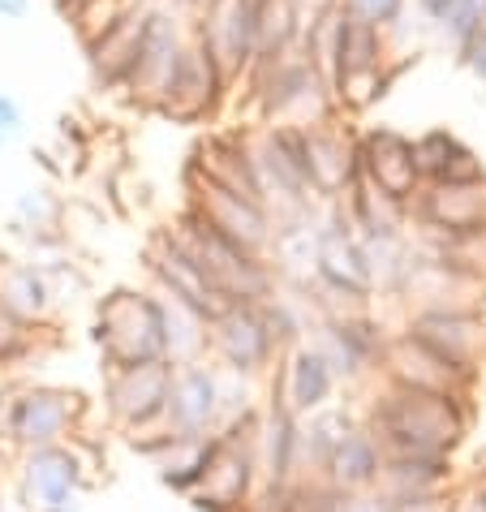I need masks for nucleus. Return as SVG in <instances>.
Here are the masks:
<instances>
[{"label": "nucleus", "mask_w": 486, "mask_h": 512, "mask_svg": "<svg viewBox=\"0 0 486 512\" xmlns=\"http://www.w3.org/2000/svg\"><path fill=\"white\" fill-rule=\"evenodd\" d=\"M147 9L151 5H130L117 22L108 26L99 39H91L87 48V65L91 74L104 82V87H125L134 74V61H138V48H142V35H147Z\"/></svg>", "instance_id": "20e7f679"}, {"label": "nucleus", "mask_w": 486, "mask_h": 512, "mask_svg": "<svg viewBox=\"0 0 486 512\" xmlns=\"http://www.w3.org/2000/svg\"><path fill=\"white\" fill-rule=\"evenodd\" d=\"M482 22H486V0H452L448 13H443V22L435 26V31H439L443 39H448L452 52H456L469 35L478 31Z\"/></svg>", "instance_id": "423d86ee"}, {"label": "nucleus", "mask_w": 486, "mask_h": 512, "mask_svg": "<svg viewBox=\"0 0 486 512\" xmlns=\"http://www.w3.org/2000/svg\"><path fill=\"white\" fill-rule=\"evenodd\" d=\"M293 5H297V13H302V26H306L314 18H323V13H332L340 0H293Z\"/></svg>", "instance_id": "f8f14e48"}, {"label": "nucleus", "mask_w": 486, "mask_h": 512, "mask_svg": "<svg viewBox=\"0 0 486 512\" xmlns=\"http://www.w3.org/2000/svg\"><path fill=\"white\" fill-rule=\"evenodd\" d=\"M228 87H233V82L220 74V65L190 39V48H185V56H181L173 87H168L160 112H168V117H177V121H203L220 108Z\"/></svg>", "instance_id": "7ed1b4c3"}, {"label": "nucleus", "mask_w": 486, "mask_h": 512, "mask_svg": "<svg viewBox=\"0 0 486 512\" xmlns=\"http://www.w3.org/2000/svg\"><path fill=\"white\" fill-rule=\"evenodd\" d=\"M190 39L220 65L228 82H241L259 61V31L246 0H203L190 18Z\"/></svg>", "instance_id": "f257e3e1"}, {"label": "nucleus", "mask_w": 486, "mask_h": 512, "mask_svg": "<svg viewBox=\"0 0 486 512\" xmlns=\"http://www.w3.org/2000/svg\"><path fill=\"white\" fill-rule=\"evenodd\" d=\"M418 151V168H422V181H482V164L478 155L465 147L456 134L448 130H431L413 142Z\"/></svg>", "instance_id": "39448f33"}, {"label": "nucleus", "mask_w": 486, "mask_h": 512, "mask_svg": "<svg viewBox=\"0 0 486 512\" xmlns=\"http://www.w3.org/2000/svg\"><path fill=\"white\" fill-rule=\"evenodd\" d=\"M246 5H250V9H263V5H267V0H246Z\"/></svg>", "instance_id": "2eb2a0df"}, {"label": "nucleus", "mask_w": 486, "mask_h": 512, "mask_svg": "<svg viewBox=\"0 0 486 512\" xmlns=\"http://www.w3.org/2000/svg\"><path fill=\"white\" fill-rule=\"evenodd\" d=\"M456 56H461V65H465L469 74H474V78L482 82V87H486V22L478 26L474 35L465 39L461 48H456Z\"/></svg>", "instance_id": "1a4fd4ad"}, {"label": "nucleus", "mask_w": 486, "mask_h": 512, "mask_svg": "<svg viewBox=\"0 0 486 512\" xmlns=\"http://www.w3.org/2000/svg\"><path fill=\"white\" fill-rule=\"evenodd\" d=\"M31 0H0V22H26Z\"/></svg>", "instance_id": "ddd939ff"}, {"label": "nucleus", "mask_w": 486, "mask_h": 512, "mask_svg": "<svg viewBox=\"0 0 486 512\" xmlns=\"http://www.w3.org/2000/svg\"><path fill=\"white\" fill-rule=\"evenodd\" d=\"M357 177H362L370 190L396 198V203L413 198L422 186V168H418L413 138L388 130V125L366 130L362 142H357Z\"/></svg>", "instance_id": "f03ea898"}, {"label": "nucleus", "mask_w": 486, "mask_h": 512, "mask_svg": "<svg viewBox=\"0 0 486 512\" xmlns=\"http://www.w3.org/2000/svg\"><path fill=\"white\" fill-rule=\"evenodd\" d=\"M336 9L349 13V18L375 22V26H383V31H396L409 13V0H340Z\"/></svg>", "instance_id": "6e6552de"}, {"label": "nucleus", "mask_w": 486, "mask_h": 512, "mask_svg": "<svg viewBox=\"0 0 486 512\" xmlns=\"http://www.w3.org/2000/svg\"><path fill=\"white\" fill-rule=\"evenodd\" d=\"M130 5H155V0H130Z\"/></svg>", "instance_id": "dca6fc26"}, {"label": "nucleus", "mask_w": 486, "mask_h": 512, "mask_svg": "<svg viewBox=\"0 0 486 512\" xmlns=\"http://www.w3.org/2000/svg\"><path fill=\"white\" fill-rule=\"evenodd\" d=\"M18 134H22V108L13 95L0 91V147H9Z\"/></svg>", "instance_id": "9d476101"}, {"label": "nucleus", "mask_w": 486, "mask_h": 512, "mask_svg": "<svg viewBox=\"0 0 486 512\" xmlns=\"http://www.w3.org/2000/svg\"><path fill=\"white\" fill-rule=\"evenodd\" d=\"M125 9H130V0H87V5L78 9V18L69 22V26H74V31H78V39H82V48H87L91 39H99V35H104L108 26L117 22Z\"/></svg>", "instance_id": "0eeeda50"}, {"label": "nucleus", "mask_w": 486, "mask_h": 512, "mask_svg": "<svg viewBox=\"0 0 486 512\" xmlns=\"http://www.w3.org/2000/svg\"><path fill=\"white\" fill-rule=\"evenodd\" d=\"M409 5H413V13H418V18H422L426 26H439L452 0H409Z\"/></svg>", "instance_id": "9b49d317"}, {"label": "nucleus", "mask_w": 486, "mask_h": 512, "mask_svg": "<svg viewBox=\"0 0 486 512\" xmlns=\"http://www.w3.org/2000/svg\"><path fill=\"white\" fill-rule=\"evenodd\" d=\"M52 5H56V13H61L65 22H74V18H78V9L87 5V0H52Z\"/></svg>", "instance_id": "4468645a"}]
</instances>
